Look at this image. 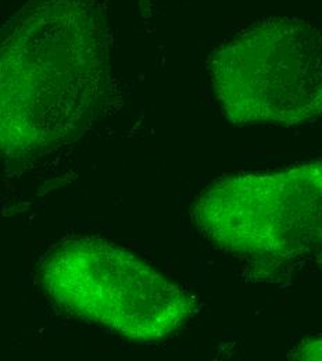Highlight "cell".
I'll return each instance as SVG.
<instances>
[{"label":"cell","mask_w":322,"mask_h":361,"mask_svg":"<svg viewBox=\"0 0 322 361\" xmlns=\"http://www.w3.org/2000/svg\"><path fill=\"white\" fill-rule=\"evenodd\" d=\"M41 283L61 310L140 343L166 339L197 310L180 285L100 238L56 246L41 266Z\"/></svg>","instance_id":"2"},{"label":"cell","mask_w":322,"mask_h":361,"mask_svg":"<svg viewBox=\"0 0 322 361\" xmlns=\"http://www.w3.org/2000/svg\"><path fill=\"white\" fill-rule=\"evenodd\" d=\"M210 77L235 126H299L322 117V32L290 17L257 23L216 49Z\"/></svg>","instance_id":"3"},{"label":"cell","mask_w":322,"mask_h":361,"mask_svg":"<svg viewBox=\"0 0 322 361\" xmlns=\"http://www.w3.org/2000/svg\"><path fill=\"white\" fill-rule=\"evenodd\" d=\"M289 356L295 360H322V336L303 341Z\"/></svg>","instance_id":"5"},{"label":"cell","mask_w":322,"mask_h":361,"mask_svg":"<svg viewBox=\"0 0 322 361\" xmlns=\"http://www.w3.org/2000/svg\"><path fill=\"white\" fill-rule=\"evenodd\" d=\"M193 221L220 249L293 259L322 247V161L216 182L197 199Z\"/></svg>","instance_id":"4"},{"label":"cell","mask_w":322,"mask_h":361,"mask_svg":"<svg viewBox=\"0 0 322 361\" xmlns=\"http://www.w3.org/2000/svg\"><path fill=\"white\" fill-rule=\"evenodd\" d=\"M109 56L97 0H28L1 32V154L39 159L84 135L113 100Z\"/></svg>","instance_id":"1"}]
</instances>
